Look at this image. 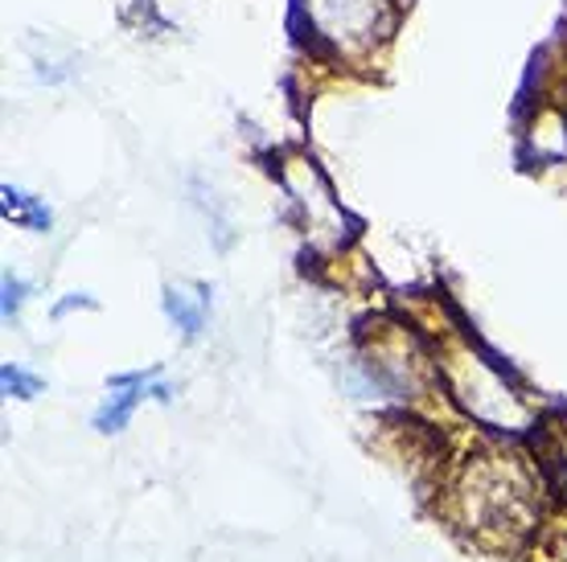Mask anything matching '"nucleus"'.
Masks as SVG:
<instances>
[{
    "label": "nucleus",
    "instance_id": "1",
    "mask_svg": "<svg viewBox=\"0 0 567 562\" xmlns=\"http://www.w3.org/2000/svg\"><path fill=\"white\" fill-rule=\"evenodd\" d=\"M107 386H112L115 394H107L103 410L95 415V427H100L103 436H112V431H124V427H128L132 410L144 403V394L169 398V386H165V382H153V370H148V374H115Z\"/></svg>",
    "mask_w": 567,
    "mask_h": 562
},
{
    "label": "nucleus",
    "instance_id": "3",
    "mask_svg": "<svg viewBox=\"0 0 567 562\" xmlns=\"http://www.w3.org/2000/svg\"><path fill=\"white\" fill-rule=\"evenodd\" d=\"M4 214L13 218V222H21V226H29V230H45L50 226V210H45L38 197H29V194H21V189H4Z\"/></svg>",
    "mask_w": 567,
    "mask_h": 562
},
{
    "label": "nucleus",
    "instance_id": "5",
    "mask_svg": "<svg viewBox=\"0 0 567 562\" xmlns=\"http://www.w3.org/2000/svg\"><path fill=\"white\" fill-rule=\"evenodd\" d=\"M21 300H25V283L13 280V275H4V321H13L17 309H21Z\"/></svg>",
    "mask_w": 567,
    "mask_h": 562
},
{
    "label": "nucleus",
    "instance_id": "2",
    "mask_svg": "<svg viewBox=\"0 0 567 562\" xmlns=\"http://www.w3.org/2000/svg\"><path fill=\"white\" fill-rule=\"evenodd\" d=\"M165 312H169V321L182 329L185 337H198L202 329H206L210 292H206V288H198L194 295H185L182 288H169V292H165Z\"/></svg>",
    "mask_w": 567,
    "mask_h": 562
},
{
    "label": "nucleus",
    "instance_id": "4",
    "mask_svg": "<svg viewBox=\"0 0 567 562\" xmlns=\"http://www.w3.org/2000/svg\"><path fill=\"white\" fill-rule=\"evenodd\" d=\"M0 382H4V394H9V398H33V394L42 391V378L21 366H13V362L0 370Z\"/></svg>",
    "mask_w": 567,
    "mask_h": 562
}]
</instances>
